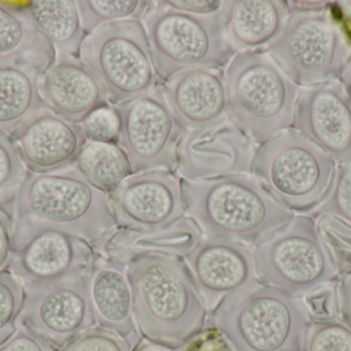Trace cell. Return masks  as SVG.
<instances>
[{
    "label": "cell",
    "instance_id": "25",
    "mask_svg": "<svg viewBox=\"0 0 351 351\" xmlns=\"http://www.w3.org/2000/svg\"><path fill=\"white\" fill-rule=\"evenodd\" d=\"M41 74L31 66H0V131L14 137L47 111L39 94Z\"/></svg>",
    "mask_w": 351,
    "mask_h": 351
},
{
    "label": "cell",
    "instance_id": "35",
    "mask_svg": "<svg viewBox=\"0 0 351 351\" xmlns=\"http://www.w3.org/2000/svg\"><path fill=\"white\" fill-rule=\"evenodd\" d=\"M82 131L88 141L117 144L119 124L112 107L95 111L84 123Z\"/></svg>",
    "mask_w": 351,
    "mask_h": 351
},
{
    "label": "cell",
    "instance_id": "34",
    "mask_svg": "<svg viewBox=\"0 0 351 351\" xmlns=\"http://www.w3.org/2000/svg\"><path fill=\"white\" fill-rule=\"evenodd\" d=\"M136 343L129 338L97 327L86 330L74 338L62 351H131Z\"/></svg>",
    "mask_w": 351,
    "mask_h": 351
},
{
    "label": "cell",
    "instance_id": "21",
    "mask_svg": "<svg viewBox=\"0 0 351 351\" xmlns=\"http://www.w3.org/2000/svg\"><path fill=\"white\" fill-rule=\"evenodd\" d=\"M88 291L96 325L121 337L140 339L127 265L97 253L88 274Z\"/></svg>",
    "mask_w": 351,
    "mask_h": 351
},
{
    "label": "cell",
    "instance_id": "18",
    "mask_svg": "<svg viewBox=\"0 0 351 351\" xmlns=\"http://www.w3.org/2000/svg\"><path fill=\"white\" fill-rule=\"evenodd\" d=\"M39 94L47 109L72 123L111 107L102 82L75 56L56 55L41 74Z\"/></svg>",
    "mask_w": 351,
    "mask_h": 351
},
{
    "label": "cell",
    "instance_id": "28",
    "mask_svg": "<svg viewBox=\"0 0 351 351\" xmlns=\"http://www.w3.org/2000/svg\"><path fill=\"white\" fill-rule=\"evenodd\" d=\"M86 34L101 26L119 21L141 20L154 8L156 2L146 0L117 1H75Z\"/></svg>",
    "mask_w": 351,
    "mask_h": 351
},
{
    "label": "cell",
    "instance_id": "14",
    "mask_svg": "<svg viewBox=\"0 0 351 351\" xmlns=\"http://www.w3.org/2000/svg\"><path fill=\"white\" fill-rule=\"evenodd\" d=\"M96 256L84 239L47 230L14 249L8 267L25 288L49 286L88 275Z\"/></svg>",
    "mask_w": 351,
    "mask_h": 351
},
{
    "label": "cell",
    "instance_id": "20",
    "mask_svg": "<svg viewBox=\"0 0 351 351\" xmlns=\"http://www.w3.org/2000/svg\"><path fill=\"white\" fill-rule=\"evenodd\" d=\"M29 172L49 173L75 165L86 140L82 125L45 111L14 136Z\"/></svg>",
    "mask_w": 351,
    "mask_h": 351
},
{
    "label": "cell",
    "instance_id": "23",
    "mask_svg": "<svg viewBox=\"0 0 351 351\" xmlns=\"http://www.w3.org/2000/svg\"><path fill=\"white\" fill-rule=\"evenodd\" d=\"M289 14L288 1H230L226 21L229 41L237 53L264 49L278 36Z\"/></svg>",
    "mask_w": 351,
    "mask_h": 351
},
{
    "label": "cell",
    "instance_id": "2",
    "mask_svg": "<svg viewBox=\"0 0 351 351\" xmlns=\"http://www.w3.org/2000/svg\"><path fill=\"white\" fill-rule=\"evenodd\" d=\"M127 271L142 337L181 350L206 329L208 309L183 258L141 256Z\"/></svg>",
    "mask_w": 351,
    "mask_h": 351
},
{
    "label": "cell",
    "instance_id": "32",
    "mask_svg": "<svg viewBox=\"0 0 351 351\" xmlns=\"http://www.w3.org/2000/svg\"><path fill=\"white\" fill-rule=\"evenodd\" d=\"M304 351H351V330L337 319L311 323Z\"/></svg>",
    "mask_w": 351,
    "mask_h": 351
},
{
    "label": "cell",
    "instance_id": "44",
    "mask_svg": "<svg viewBox=\"0 0 351 351\" xmlns=\"http://www.w3.org/2000/svg\"><path fill=\"white\" fill-rule=\"evenodd\" d=\"M342 82L346 84V88L350 90L351 93V60L348 65L346 66V70L342 73L341 78H340Z\"/></svg>",
    "mask_w": 351,
    "mask_h": 351
},
{
    "label": "cell",
    "instance_id": "17",
    "mask_svg": "<svg viewBox=\"0 0 351 351\" xmlns=\"http://www.w3.org/2000/svg\"><path fill=\"white\" fill-rule=\"evenodd\" d=\"M230 121L186 132L178 152V170L191 181L249 174L257 148Z\"/></svg>",
    "mask_w": 351,
    "mask_h": 351
},
{
    "label": "cell",
    "instance_id": "10",
    "mask_svg": "<svg viewBox=\"0 0 351 351\" xmlns=\"http://www.w3.org/2000/svg\"><path fill=\"white\" fill-rule=\"evenodd\" d=\"M80 60L102 82L111 106L140 98L158 86L141 20L109 23L86 35Z\"/></svg>",
    "mask_w": 351,
    "mask_h": 351
},
{
    "label": "cell",
    "instance_id": "7",
    "mask_svg": "<svg viewBox=\"0 0 351 351\" xmlns=\"http://www.w3.org/2000/svg\"><path fill=\"white\" fill-rule=\"evenodd\" d=\"M142 19L156 76L168 82L189 70L219 69L237 55L227 34L226 10L210 16L180 12L156 2Z\"/></svg>",
    "mask_w": 351,
    "mask_h": 351
},
{
    "label": "cell",
    "instance_id": "37",
    "mask_svg": "<svg viewBox=\"0 0 351 351\" xmlns=\"http://www.w3.org/2000/svg\"><path fill=\"white\" fill-rule=\"evenodd\" d=\"M0 351H58L49 340L29 330L16 331L5 343L0 346Z\"/></svg>",
    "mask_w": 351,
    "mask_h": 351
},
{
    "label": "cell",
    "instance_id": "1",
    "mask_svg": "<svg viewBox=\"0 0 351 351\" xmlns=\"http://www.w3.org/2000/svg\"><path fill=\"white\" fill-rule=\"evenodd\" d=\"M14 249L47 230L71 233L95 251L117 230L109 194L75 165L49 173L27 172L12 204Z\"/></svg>",
    "mask_w": 351,
    "mask_h": 351
},
{
    "label": "cell",
    "instance_id": "31",
    "mask_svg": "<svg viewBox=\"0 0 351 351\" xmlns=\"http://www.w3.org/2000/svg\"><path fill=\"white\" fill-rule=\"evenodd\" d=\"M315 218L319 233L333 256L338 274L350 273L351 225L328 214H322Z\"/></svg>",
    "mask_w": 351,
    "mask_h": 351
},
{
    "label": "cell",
    "instance_id": "42",
    "mask_svg": "<svg viewBox=\"0 0 351 351\" xmlns=\"http://www.w3.org/2000/svg\"><path fill=\"white\" fill-rule=\"evenodd\" d=\"M131 351H180L173 350V348H167L162 344L156 343V342L150 341L146 338H140L139 341L133 346Z\"/></svg>",
    "mask_w": 351,
    "mask_h": 351
},
{
    "label": "cell",
    "instance_id": "16",
    "mask_svg": "<svg viewBox=\"0 0 351 351\" xmlns=\"http://www.w3.org/2000/svg\"><path fill=\"white\" fill-rule=\"evenodd\" d=\"M185 262L208 313L225 297L259 280L251 247L232 239L204 237Z\"/></svg>",
    "mask_w": 351,
    "mask_h": 351
},
{
    "label": "cell",
    "instance_id": "39",
    "mask_svg": "<svg viewBox=\"0 0 351 351\" xmlns=\"http://www.w3.org/2000/svg\"><path fill=\"white\" fill-rule=\"evenodd\" d=\"M12 214L4 206H0V271L5 269L10 263L14 240H12Z\"/></svg>",
    "mask_w": 351,
    "mask_h": 351
},
{
    "label": "cell",
    "instance_id": "30",
    "mask_svg": "<svg viewBox=\"0 0 351 351\" xmlns=\"http://www.w3.org/2000/svg\"><path fill=\"white\" fill-rule=\"evenodd\" d=\"M25 288L10 271H0V346L16 332L22 313Z\"/></svg>",
    "mask_w": 351,
    "mask_h": 351
},
{
    "label": "cell",
    "instance_id": "5",
    "mask_svg": "<svg viewBox=\"0 0 351 351\" xmlns=\"http://www.w3.org/2000/svg\"><path fill=\"white\" fill-rule=\"evenodd\" d=\"M228 119L254 144L290 129L299 87L265 49L239 52L225 70Z\"/></svg>",
    "mask_w": 351,
    "mask_h": 351
},
{
    "label": "cell",
    "instance_id": "11",
    "mask_svg": "<svg viewBox=\"0 0 351 351\" xmlns=\"http://www.w3.org/2000/svg\"><path fill=\"white\" fill-rule=\"evenodd\" d=\"M111 107L119 124L117 144L127 154L133 174L156 170L174 172L180 144L187 130L169 106L164 86Z\"/></svg>",
    "mask_w": 351,
    "mask_h": 351
},
{
    "label": "cell",
    "instance_id": "22",
    "mask_svg": "<svg viewBox=\"0 0 351 351\" xmlns=\"http://www.w3.org/2000/svg\"><path fill=\"white\" fill-rule=\"evenodd\" d=\"M202 239L198 225L189 216H184L171 226L158 230L117 229L96 251L128 265L136 258L145 255L185 258Z\"/></svg>",
    "mask_w": 351,
    "mask_h": 351
},
{
    "label": "cell",
    "instance_id": "13",
    "mask_svg": "<svg viewBox=\"0 0 351 351\" xmlns=\"http://www.w3.org/2000/svg\"><path fill=\"white\" fill-rule=\"evenodd\" d=\"M109 198L121 229L158 230L171 226L186 214L181 179L170 171L131 175Z\"/></svg>",
    "mask_w": 351,
    "mask_h": 351
},
{
    "label": "cell",
    "instance_id": "12",
    "mask_svg": "<svg viewBox=\"0 0 351 351\" xmlns=\"http://www.w3.org/2000/svg\"><path fill=\"white\" fill-rule=\"evenodd\" d=\"M21 327L64 348L96 325L88 275L49 286L25 288Z\"/></svg>",
    "mask_w": 351,
    "mask_h": 351
},
{
    "label": "cell",
    "instance_id": "15",
    "mask_svg": "<svg viewBox=\"0 0 351 351\" xmlns=\"http://www.w3.org/2000/svg\"><path fill=\"white\" fill-rule=\"evenodd\" d=\"M293 128L339 164H351V93L341 80L299 89Z\"/></svg>",
    "mask_w": 351,
    "mask_h": 351
},
{
    "label": "cell",
    "instance_id": "27",
    "mask_svg": "<svg viewBox=\"0 0 351 351\" xmlns=\"http://www.w3.org/2000/svg\"><path fill=\"white\" fill-rule=\"evenodd\" d=\"M75 167L94 187L107 194L133 175L129 158L117 144L86 141Z\"/></svg>",
    "mask_w": 351,
    "mask_h": 351
},
{
    "label": "cell",
    "instance_id": "36",
    "mask_svg": "<svg viewBox=\"0 0 351 351\" xmlns=\"http://www.w3.org/2000/svg\"><path fill=\"white\" fill-rule=\"evenodd\" d=\"M304 302L311 319H332L334 313L337 310V294L336 290L329 286L306 295Z\"/></svg>",
    "mask_w": 351,
    "mask_h": 351
},
{
    "label": "cell",
    "instance_id": "4",
    "mask_svg": "<svg viewBox=\"0 0 351 351\" xmlns=\"http://www.w3.org/2000/svg\"><path fill=\"white\" fill-rule=\"evenodd\" d=\"M210 315L230 351H304L313 323L304 300L259 280L225 297Z\"/></svg>",
    "mask_w": 351,
    "mask_h": 351
},
{
    "label": "cell",
    "instance_id": "29",
    "mask_svg": "<svg viewBox=\"0 0 351 351\" xmlns=\"http://www.w3.org/2000/svg\"><path fill=\"white\" fill-rule=\"evenodd\" d=\"M27 172L14 138L0 131V206H12Z\"/></svg>",
    "mask_w": 351,
    "mask_h": 351
},
{
    "label": "cell",
    "instance_id": "26",
    "mask_svg": "<svg viewBox=\"0 0 351 351\" xmlns=\"http://www.w3.org/2000/svg\"><path fill=\"white\" fill-rule=\"evenodd\" d=\"M27 12L37 32L55 49L56 55H80L86 34L75 1H29Z\"/></svg>",
    "mask_w": 351,
    "mask_h": 351
},
{
    "label": "cell",
    "instance_id": "6",
    "mask_svg": "<svg viewBox=\"0 0 351 351\" xmlns=\"http://www.w3.org/2000/svg\"><path fill=\"white\" fill-rule=\"evenodd\" d=\"M336 162L308 137L288 129L260 144L251 173L285 207L313 214L335 181Z\"/></svg>",
    "mask_w": 351,
    "mask_h": 351
},
{
    "label": "cell",
    "instance_id": "33",
    "mask_svg": "<svg viewBox=\"0 0 351 351\" xmlns=\"http://www.w3.org/2000/svg\"><path fill=\"white\" fill-rule=\"evenodd\" d=\"M322 214L336 216L351 225V164H339L329 196L311 216Z\"/></svg>",
    "mask_w": 351,
    "mask_h": 351
},
{
    "label": "cell",
    "instance_id": "43",
    "mask_svg": "<svg viewBox=\"0 0 351 351\" xmlns=\"http://www.w3.org/2000/svg\"><path fill=\"white\" fill-rule=\"evenodd\" d=\"M334 3L336 4L340 14L351 22V1H337Z\"/></svg>",
    "mask_w": 351,
    "mask_h": 351
},
{
    "label": "cell",
    "instance_id": "19",
    "mask_svg": "<svg viewBox=\"0 0 351 351\" xmlns=\"http://www.w3.org/2000/svg\"><path fill=\"white\" fill-rule=\"evenodd\" d=\"M164 89L169 106L188 131L210 129L229 120L222 68L183 72L169 80Z\"/></svg>",
    "mask_w": 351,
    "mask_h": 351
},
{
    "label": "cell",
    "instance_id": "8",
    "mask_svg": "<svg viewBox=\"0 0 351 351\" xmlns=\"http://www.w3.org/2000/svg\"><path fill=\"white\" fill-rule=\"evenodd\" d=\"M267 53L295 84L309 88L341 78L351 60V41L328 6L297 10Z\"/></svg>",
    "mask_w": 351,
    "mask_h": 351
},
{
    "label": "cell",
    "instance_id": "38",
    "mask_svg": "<svg viewBox=\"0 0 351 351\" xmlns=\"http://www.w3.org/2000/svg\"><path fill=\"white\" fill-rule=\"evenodd\" d=\"M166 5L197 16H210L226 10L229 1H202V0H166L162 1Z\"/></svg>",
    "mask_w": 351,
    "mask_h": 351
},
{
    "label": "cell",
    "instance_id": "24",
    "mask_svg": "<svg viewBox=\"0 0 351 351\" xmlns=\"http://www.w3.org/2000/svg\"><path fill=\"white\" fill-rule=\"evenodd\" d=\"M5 4L0 1V66L27 65L45 71L55 61V49L37 32L27 5Z\"/></svg>",
    "mask_w": 351,
    "mask_h": 351
},
{
    "label": "cell",
    "instance_id": "41",
    "mask_svg": "<svg viewBox=\"0 0 351 351\" xmlns=\"http://www.w3.org/2000/svg\"><path fill=\"white\" fill-rule=\"evenodd\" d=\"M336 294L337 310L341 317V321L351 330V272L342 275Z\"/></svg>",
    "mask_w": 351,
    "mask_h": 351
},
{
    "label": "cell",
    "instance_id": "9",
    "mask_svg": "<svg viewBox=\"0 0 351 351\" xmlns=\"http://www.w3.org/2000/svg\"><path fill=\"white\" fill-rule=\"evenodd\" d=\"M258 280L294 297L329 286L337 266L313 216H294L253 249Z\"/></svg>",
    "mask_w": 351,
    "mask_h": 351
},
{
    "label": "cell",
    "instance_id": "3",
    "mask_svg": "<svg viewBox=\"0 0 351 351\" xmlns=\"http://www.w3.org/2000/svg\"><path fill=\"white\" fill-rule=\"evenodd\" d=\"M181 185L186 212L206 237H224L256 247L295 216L253 175L199 181L182 177Z\"/></svg>",
    "mask_w": 351,
    "mask_h": 351
},
{
    "label": "cell",
    "instance_id": "40",
    "mask_svg": "<svg viewBox=\"0 0 351 351\" xmlns=\"http://www.w3.org/2000/svg\"><path fill=\"white\" fill-rule=\"evenodd\" d=\"M180 351H230L222 336L210 327L204 329L197 337Z\"/></svg>",
    "mask_w": 351,
    "mask_h": 351
}]
</instances>
